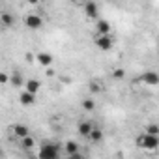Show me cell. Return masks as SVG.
<instances>
[{"label": "cell", "instance_id": "6da1fadb", "mask_svg": "<svg viewBox=\"0 0 159 159\" xmlns=\"http://www.w3.org/2000/svg\"><path fill=\"white\" fill-rule=\"evenodd\" d=\"M39 159H58L60 157V146L54 142H43L38 152Z\"/></svg>", "mask_w": 159, "mask_h": 159}, {"label": "cell", "instance_id": "7a4b0ae2", "mask_svg": "<svg viewBox=\"0 0 159 159\" xmlns=\"http://www.w3.org/2000/svg\"><path fill=\"white\" fill-rule=\"evenodd\" d=\"M135 144L142 150H157L159 148V137L148 135V133H140L135 140Z\"/></svg>", "mask_w": 159, "mask_h": 159}, {"label": "cell", "instance_id": "3957f363", "mask_svg": "<svg viewBox=\"0 0 159 159\" xmlns=\"http://www.w3.org/2000/svg\"><path fill=\"white\" fill-rule=\"evenodd\" d=\"M94 129H96V127H94V124H92L90 120H83L81 124H79V127H77L79 135H81V137H86V139H90V135H92Z\"/></svg>", "mask_w": 159, "mask_h": 159}, {"label": "cell", "instance_id": "277c9868", "mask_svg": "<svg viewBox=\"0 0 159 159\" xmlns=\"http://www.w3.org/2000/svg\"><path fill=\"white\" fill-rule=\"evenodd\" d=\"M25 23H26V26H28L30 30H38V28L43 25L41 17H39V15H36V13H28V15L25 17Z\"/></svg>", "mask_w": 159, "mask_h": 159}, {"label": "cell", "instance_id": "5b68a950", "mask_svg": "<svg viewBox=\"0 0 159 159\" xmlns=\"http://www.w3.org/2000/svg\"><path fill=\"white\" fill-rule=\"evenodd\" d=\"M140 81H142L144 84H148V86H155V84H159V73H155V71H146V73H142Z\"/></svg>", "mask_w": 159, "mask_h": 159}, {"label": "cell", "instance_id": "8992f818", "mask_svg": "<svg viewBox=\"0 0 159 159\" xmlns=\"http://www.w3.org/2000/svg\"><path fill=\"white\" fill-rule=\"evenodd\" d=\"M112 43H114V39H112L111 36H98V38H96V45H98V49H101V51L112 49Z\"/></svg>", "mask_w": 159, "mask_h": 159}, {"label": "cell", "instance_id": "52a82bcc", "mask_svg": "<svg viewBox=\"0 0 159 159\" xmlns=\"http://www.w3.org/2000/svg\"><path fill=\"white\" fill-rule=\"evenodd\" d=\"M96 30H98V36H109V32H111V23H109L107 19H98Z\"/></svg>", "mask_w": 159, "mask_h": 159}, {"label": "cell", "instance_id": "ba28073f", "mask_svg": "<svg viewBox=\"0 0 159 159\" xmlns=\"http://www.w3.org/2000/svg\"><path fill=\"white\" fill-rule=\"evenodd\" d=\"M84 13H86L88 19H96V17L99 15L98 4H96V2H86V4H84Z\"/></svg>", "mask_w": 159, "mask_h": 159}, {"label": "cell", "instance_id": "9c48e42d", "mask_svg": "<svg viewBox=\"0 0 159 159\" xmlns=\"http://www.w3.org/2000/svg\"><path fill=\"white\" fill-rule=\"evenodd\" d=\"M13 133H15V137L17 139H26V137H30V129L26 127V125H23V124H15L13 125Z\"/></svg>", "mask_w": 159, "mask_h": 159}, {"label": "cell", "instance_id": "30bf717a", "mask_svg": "<svg viewBox=\"0 0 159 159\" xmlns=\"http://www.w3.org/2000/svg\"><path fill=\"white\" fill-rule=\"evenodd\" d=\"M19 101H21V105H25V107H30V105H34V103H36V96L25 90V92H21V96H19Z\"/></svg>", "mask_w": 159, "mask_h": 159}, {"label": "cell", "instance_id": "8fae6325", "mask_svg": "<svg viewBox=\"0 0 159 159\" xmlns=\"http://www.w3.org/2000/svg\"><path fill=\"white\" fill-rule=\"evenodd\" d=\"M39 88H41V83L38 81V79H28V81H26V92L36 96L39 92Z\"/></svg>", "mask_w": 159, "mask_h": 159}, {"label": "cell", "instance_id": "7c38bea8", "mask_svg": "<svg viewBox=\"0 0 159 159\" xmlns=\"http://www.w3.org/2000/svg\"><path fill=\"white\" fill-rule=\"evenodd\" d=\"M36 60H38L43 67H47V66L52 64V54H51V52H39V54L36 56Z\"/></svg>", "mask_w": 159, "mask_h": 159}, {"label": "cell", "instance_id": "4fadbf2b", "mask_svg": "<svg viewBox=\"0 0 159 159\" xmlns=\"http://www.w3.org/2000/svg\"><path fill=\"white\" fill-rule=\"evenodd\" d=\"M64 152H66L67 155H73V153H79V144H77L75 140H67V142L64 144Z\"/></svg>", "mask_w": 159, "mask_h": 159}, {"label": "cell", "instance_id": "5bb4252c", "mask_svg": "<svg viewBox=\"0 0 159 159\" xmlns=\"http://www.w3.org/2000/svg\"><path fill=\"white\" fill-rule=\"evenodd\" d=\"M0 23H2L4 26H11L15 23V17L11 13H8V11H2V13H0Z\"/></svg>", "mask_w": 159, "mask_h": 159}, {"label": "cell", "instance_id": "9a60e30c", "mask_svg": "<svg viewBox=\"0 0 159 159\" xmlns=\"http://www.w3.org/2000/svg\"><path fill=\"white\" fill-rule=\"evenodd\" d=\"M144 133H148V135H153V137H159V125H157V124H148Z\"/></svg>", "mask_w": 159, "mask_h": 159}, {"label": "cell", "instance_id": "2e32d148", "mask_svg": "<svg viewBox=\"0 0 159 159\" xmlns=\"http://www.w3.org/2000/svg\"><path fill=\"white\" fill-rule=\"evenodd\" d=\"M11 84H13V86H17V88L23 84V77H21V73H19V71H15V73L11 75Z\"/></svg>", "mask_w": 159, "mask_h": 159}, {"label": "cell", "instance_id": "e0dca14e", "mask_svg": "<svg viewBox=\"0 0 159 159\" xmlns=\"http://www.w3.org/2000/svg\"><path fill=\"white\" fill-rule=\"evenodd\" d=\"M103 139V131L99 129V127H96L94 131H92V135H90V140H94V142H99Z\"/></svg>", "mask_w": 159, "mask_h": 159}, {"label": "cell", "instance_id": "ac0fdd59", "mask_svg": "<svg viewBox=\"0 0 159 159\" xmlns=\"http://www.w3.org/2000/svg\"><path fill=\"white\" fill-rule=\"evenodd\" d=\"M21 146H23L25 150H32V148H34V139H32V137L23 139V140H21Z\"/></svg>", "mask_w": 159, "mask_h": 159}, {"label": "cell", "instance_id": "d6986e66", "mask_svg": "<svg viewBox=\"0 0 159 159\" xmlns=\"http://www.w3.org/2000/svg\"><path fill=\"white\" fill-rule=\"evenodd\" d=\"M94 107H96V103H94L92 99H84V101H83V109H84V111H92Z\"/></svg>", "mask_w": 159, "mask_h": 159}, {"label": "cell", "instance_id": "ffe728a7", "mask_svg": "<svg viewBox=\"0 0 159 159\" xmlns=\"http://www.w3.org/2000/svg\"><path fill=\"white\" fill-rule=\"evenodd\" d=\"M124 75H125V71H124V69H114V73H112V77H114V79H124Z\"/></svg>", "mask_w": 159, "mask_h": 159}, {"label": "cell", "instance_id": "44dd1931", "mask_svg": "<svg viewBox=\"0 0 159 159\" xmlns=\"http://www.w3.org/2000/svg\"><path fill=\"white\" fill-rule=\"evenodd\" d=\"M66 159H86V157H84V155H83L81 152H79V153H73V155H67Z\"/></svg>", "mask_w": 159, "mask_h": 159}, {"label": "cell", "instance_id": "7402d4cb", "mask_svg": "<svg viewBox=\"0 0 159 159\" xmlns=\"http://www.w3.org/2000/svg\"><path fill=\"white\" fill-rule=\"evenodd\" d=\"M90 90L92 92H99V84L98 83H90Z\"/></svg>", "mask_w": 159, "mask_h": 159}, {"label": "cell", "instance_id": "603a6c76", "mask_svg": "<svg viewBox=\"0 0 159 159\" xmlns=\"http://www.w3.org/2000/svg\"><path fill=\"white\" fill-rule=\"evenodd\" d=\"M0 83H8V73H2V75H0Z\"/></svg>", "mask_w": 159, "mask_h": 159}, {"label": "cell", "instance_id": "cb8c5ba5", "mask_svg": "<svg viewBox=\"0 0 159 159\" xmlns=\"http://www.w3.org/2000/svg\"><path fill=\"white\" fill-rule=\"evenodd\" d=\"M26 60H28V62H34V60H36V56H34L32 52H26Z\"/></svg>", "mask_w": 159, "mask_h": 159}]
</instances>
